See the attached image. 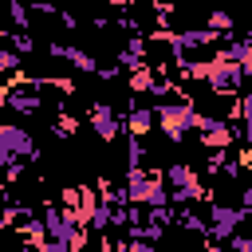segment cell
<instances>
[{"mask_svg": "<svg viewBox=\"0 0 252 252\" xmlns=\"http://www.w3.org/2000/svg\"><path fill=\"white\" fill-rule=\"evenodd\" d=\"M224 244H228V248H232V252H252V240H248V236H244V232H236V236H228V240H224Z\"/></svg>", "mask_w": 252, "mask_h": 252, "instance_id": "obj_13", "label": "cell"}, {"mask_svg": "<svg viewBox=\"0 0 252 252\" xmlns=\"http://www.w3.org/2000/svg\"><path fill=\"white\" fill-rule=\"evenodd\" d=\"M0 94H4V102H8L12 110H20V114H35V110H39V83H35V79H16V83L4 87Z\"/></svg>", "mask_w": 252, "mask_h": 252, "instance_id": "obj_4", "label": "cell"}, {"mask_svg": "<svg viewBox=\"0 0 252 252\" xmlns=\"http://www.w3.org/2000/svg\"><path fill=\"white\" fill-rule=\"evenodd\" d=\"M154 122H158V130L169 138V142H181L185 134H189V126L197 122V106H193V98H177V102H158L154 110Z\"/></svg>", "mask_w": 252, "mask_h": 252, "instance_id": "obj_1", "label": "cell"}, {"mask_svg": "<svg viewBox=\"0 0 252 252\" xmlns=\"http://www.w3.org/2000/svg\"><path fill=\"white\" fill-rule=\"evenodd\" d=\"M51 55H55V59H67L75 71H98V59H94L91 51L75 47V43H51Z\"/></svg>", "mask_w": 252, "mask_h": 252, "instance_id": "obj_7", "label": "cell"}, {"mask_svg": "<svg viewBox=\"0 0 252 252\" xmlns=\"http://www.w3.org/2000/svg\"><path fill=\"white\" fill-rule=\"evenodd\" d=\"M240 224H244V209L240 205H213V217H209V224H205V244L209 248H217V244H224L228 236H236L240 232Z\"/></svg>", "mask_w": 252, "mask_h": 252, "instance_id": "obj_2", "label": "cell"}, {"mask_svg": "<svg viewBox=\"0 0 252 252\" xmlns=\"http://www.w3.org/2000/svg\"><path fill=\"white\" fill-rule=\"evenodd\" d=\"M110 213H114L110 205H98V209L87 217V228H106V224H110Z\"/></svg>", "mask_w": 252, "mask_h": 252, "instance_id": "obj_8", "label": "cell"}, {"mask_svg": "<svg viewBox=\"0 0 252 252\" xmlns=\"http://www.w3.org/2000/svg\"><path fill=\"white\" fill-rule=\"evenodd\" d=\"M12 252H32V248H28V244H20V248H12Z\"/></svg>", "mask_w": 252, "mask_h": 252, "instance_id": "obj_16", "label": "cell"}, {"mask_svg": "<svg viewBox=\"0 0 252 252\" xmlns=\"http://www.w3.org/2000/svg\"><path fill=\"white\" fill-rule=\"evenodd\" d=\"M118 130H126L130 142H142V138L154 130V114H150V106H130V110L118 118Z\"/></svg>", "mask_w": 252, "mask_h": 252, "instance_id": "obj_6", "label": "cell"}, {"mask_svg": "<svg viewBox=\"0 0 252 252\" xmlns=\"http://www.w3.org/2000/svg\"><path fill=\"white\" fill-rule=\"evenodd\" d=\"M63 248H67V252H83V248H87V228H83V224L71 228V236L63 240Z\"/></svg>", "mask_w": 252, "mask_h": 252, "instance_id": "obj_9", "label": "cell"}, {"mask_svg": "<svg viewBox=\"0 0 252 252\" xmlns=\"http://www.w3.org/2000/svg\"><path fill=\"white\" fill-rule=\"evenodd\" d=\"M24 158H35V138L24 130V126H12V122H0V165H20Z\"/></svg>", "mask_w": 252, "mask_h": 252, "instance_id": "obj_3", "label": "cell"}, {"mask_svg": "<svg viewBox=\"0 0 252 252\" xmlns=\"http://www.w3.org/2000/svg\"><path fill=\"white\" fill-rule=\"evenodd\" d=\"M35 252H63V244H55V240H39Z\"/></svg>", "mask_w": 252, "mask_h": 252, "instance_id": "obj_15", "label": "cell"}, {"mask_svg": "<svg viewBox=\"0 0 252 252\" xmlns=\"http://www.w3.org/2000/svg\"><path fill=\"white\" fill-rule=\"evenodd\" d=\"M122 252H161L158 244H150V240H126L122 244Z\"/></svg>", "mask_w": 252, "mask_h": 252, "instance_id": "obj_14", "label": "cell"}, {"mask_svg": "<svg viewBox=\"0 0 252 252\" xmlns=\"http://www.w3.org/2000/svg\"><path fill=\"white\" fill-rule=\"evenodd\" d=\"M209 32H213V35H217V32H232V20L217 12V16H209Z\"/></svg>", "mask_w": 252, "mask_h": 252, "instance_id": "obj_12", "label": "cell"}, {"mask_svg": "<svg viewBox=\"0 0 252 252\" xmlns=\"http://www.w3.org/2000/svg\"><path fill=\"white\" fill-rule=\"evenodd\" d=\"M16 67H20V55H16L12 47L0 43V71H16Z\"/></svg>", "mask_w": 252, "mask_h": 252, "instance_id": "obj_11", "label": "cell"}, {"mask_svg": "<svg viewBox=\"0 0 252 252\" xmlns=\"http://www.w3.org/2000/svg\"><path fill=\"white\" fill-rule=\"evenodd\" d=\"M75 126H79V122H75L71 114H63V110H59V118H55V134H63V138H71V134H75Z\"/></svg>", "mask_w": 252, "mask_h": 252, "instance_id": "obj_10", "label": "cell"}, {"mask_svg": "<svg viewBox=\"0 0 252 252\" xmlns=\"http://www.w3.org/2000/svg\"><path fill=\"white\" fill-rule=\"evenodd\" d=\"M87 122H91V130H94L98 142H114V138H118V114H114L110 102H91Z\"/></svg>", "mask_w": 252, "mask_h": 252, "instance_id": "obj_5", "label": "cell"}]
</instances>
